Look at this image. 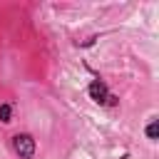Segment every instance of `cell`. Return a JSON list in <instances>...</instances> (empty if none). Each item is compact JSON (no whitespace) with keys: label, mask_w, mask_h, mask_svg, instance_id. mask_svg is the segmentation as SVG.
<instances>
[{"label":"cell","mask_w":159,"mask_h":159,"mask_svg":"<svg viewBox=\"0 0 159 159\" xmlns=\"http://www.w3.org/2000/svg\"><path fill=\"white\" fill-rule=\"evenodd\" d=\"M84 92H87V97H89L94 104H99V107H109V109H112V107L119 104V97L109 89V84H107L99 75L87 82V89H84Z\"/></svg>","instance_id":"obj_1"},{"label":"cell","mask_w":159,"mask_h":159,"mask_svg":"<svg viewBox=\"0 0 159 159\" xmlns=\"http://www.w3.org/2000/svg\"><path fill=\"white\" fill-rule=\"evenodd\" d=\"M10 149L17 159H35L37 154V139L30 132H15L10 137Z\"/></svg>","instance_id":"obj_2"},{"label":"cell","mask_w":159,"mask_h":159,"mask_svg":"<svg viewBox=\"0 0 159 159\" xmlns=\"http://www.w3.org/2000/svg\"><path fill=\"white\" fill-rule=\"evenodd\" d=\"M144 137L149 142H159V117H149V122L144 124Z\"/></svg>","instance_id":"obj_3"},{"label":"cell","mask_w":159,"mask_h":159,"mask_svg":"<svg viewBox=\"0 0 159 159\" xmlns=\"http://www.w3.org/2000/svg\"><path fill=\"white\" fill-rule=\"evenodd\" d=\"M12 119H15V102H10V99L0 102V122L2 124H10Z\"/></svg>","instance_id":"obj_4"},{"label":"cell","mask_w":159,"mask_h":159,"mask_svg":"<svg viewBox=\"0 0 159 159\" xmlns=\"http://www.w3.org/2000/svg\"><path fill=\"white\" fill-rule=\"evenodd\" d=\"M119 159H129V154H122V157H119Z\"/></svg>","instance_id":"obj_5"}]
</instances>
